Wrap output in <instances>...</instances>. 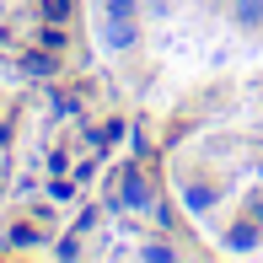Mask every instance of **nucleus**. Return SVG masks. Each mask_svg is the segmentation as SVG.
Returning <instances> with one entry per match:
<instances>
[{
	"label": "nucleus",
	"mask_w": 263,
	"mask_h": 263,
	"mask_svg": "<svg viewBox=\"0 0 263 263\" xmlns=\"http://www.w3.org/2000/svg\"><path fill=\"white\" fill-rule=\"evenodd\" d=\"M183 204L194 210V215H204V204H210V188H199V183H194V188H183Z\"/></svg>",
	"instance_id": "nucleus-5"
},
{
	"label": "nucleus",
	"mask_w": 263,
	"mask_h": 263,
	"mask_svg": "<svg viewBox=\"0 0 263 263\" xmlns=\"http://www.w3.org/2000/svg\"><path fill=\"white\" fill-rule=\"evenodd\" d=\"M27 76H54V54H27Z\"/></svg>",
	"instance_id": "nucleus-7"
},
{
	"label": "nucleus",
	"mask_w": 263,
	"mask_h": 263,
	"mask_svg": "<svg viewBox=\"0 0 263 263\" xmlns=\"http://www.w3.org/2000/svg\"><path fill=\"white\" fill-rule=\"evenodd\" d=\"M231 22H236L242 32L263 27V0H236V6H231Z\"/></svg>",
	"instance_id": "nucleus-2"
},
{
	"label": "nucleus",
	"mask_w": 263,
	"mask_h": 263,
	"mask_svg": "<svg viewBox=\"0 0 263 263\" xmlns=\"http://www.w3.org/2000/svg\"><path fill=\"white\" fill-rule=\"evenodd\" d=\"M135 43V16H107V49H129Z\"/></svg>",
	"instance_id": "nucleus-3"
},
{
	"label": "nucleus",
	"mask_w": 263,
	"mask_h": 263,
	"mask_svg": "<svg viewBox=\"0 0 263 263\" xmlns=\"http://www.w3.org/2000/svg\"><path fill=\"white\" fill-rule=\"evenodd\" d=\"M65 16H70V0H43V22H54V27H59Z\"/></svg>",
	"instance_id": "nucleus-6"
},
{
	"label": "nucleus",
	"mask_w": 263,
	"mask_h": 263,
	"mask_svg": "<svg viewBox=\"0 0 263 263\" xmlns=\"http://www.w3.org/2000/svg\"><path fill=\"white\" fill-rule=\"evenodd\" d=\"M258 172H263V166H258Z\"/></svg>",
	"instance_id": "nucleus-8"
},
{
	"label": "nucleus",
	"mask_w": 263,
	"mask_h": 263,
	"mask_svg": "<svg viewBox=\"0 0 263 263\" xmlns=\"http://www.w3.org/2000/svg\"><path fill=\"white\" fill-rule=\"evenodd\" d=\"M113 199H118V204H129V210H145V204H151V188H145V177H140L135 161L113 172Z\"/></svg>",
	"instance_id": "nucleus-1"
},
{
	"label": "nucleus",
	"mask_w": 263,
	"mask_h": 263,
	"mask_svg": "<svg viewBox=\"0 0 263 263\" xmlns=\"http://www.w3.org/2000/svg\"><path fill=\"white\" fill-rule=\"evenodd\" d=\"M231 247H236V253L258 247V226H236V231H231Z\"/></svg>",
	"instance_id": "nucleus-4"
}]
</instances>
